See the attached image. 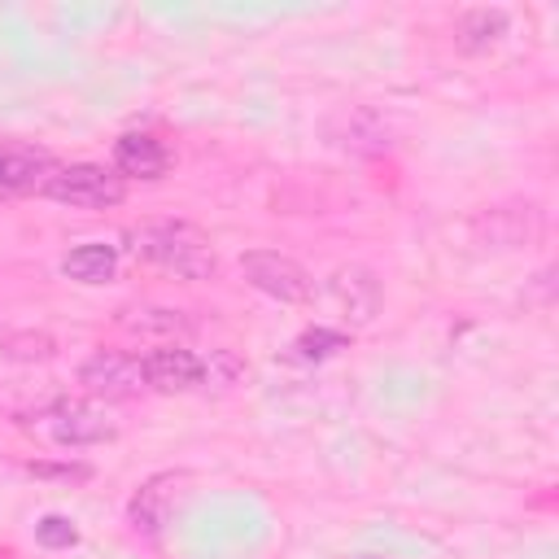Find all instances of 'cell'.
I'll return each instance as SVG.
<instances>
[{
    "mask_svg": "<svg viewBox=\"0 0 559 559\" xmlns=\"http://www.w3.org/2000/svg\"><path fill=\"white\" fill-rule=\"evenodd\" d=\"M131 249L135 258L179 275V280H210L218 266V253L210 245V236L197 223L183 218H157V223H140L131 231Z\"/></svg>",
    "mask_w": 559,
    "mask_h": 559,
    "instance_id": "6da1fadb",
    "label": "cell"
},
{
    "mask_svg": "<svg viewBox=\"0 0 559 559\" xmlns=\"http://www.w3.org/2000/svg\"><path fill=\"white\" fill-rule=\"evenodd\" d=\"M44 192L61 205H74V210H105V205H118L127 197V183L105 166L74 162V166H57L48 175Z\"/></svg>",
    "mask_w": 559,
    "mask_h": 559,
    "instance_id": "7a4b0ae2",
    "label": "cell"
},
{
    "mask_svg": "<svg viewBox=\"0 0 559 559\" xmlns=\"http://www.w3.org/2000/svg\"><path fill=\"white\" fill-rule=\"evenodd\" d=\"M240 271L253 288H262L275 301H288V306L310 301V293H314V280L306 275V266L284 258V253H271V249H249L240 258Z\"/></svg>",
    "mask_w": 559,
    "mask_h": 559,
    "instance_id": "3957f363",
    "label": "cell"
},
{
    "mask_svg": "<svg viewBox=\"0 0 559 559\" xmlns=\"http://www.w3.org/2000/svg\"><path fill=\"white\" fill-rule=\"evenodd\" d=\"M79 384L87 393H96V397L122 402V397H135L144 389V371H140V358H131L122 349H96L79 367Z\"/></svg>",
    "mask_w": 559,
    "mask_h": 559,
    "instance_id": "277c9868",
    "label": "cell"
},
{
    "mask_svg": "<svg viewBox=\"0 0 559 559\" xmlns=\"http://www.w3.org/2000/svg\"><path fill=\"white\" fill-rule=\"evenodd\" d=\"M44 432L57 445H96V441H109L114 437V424L96 406L66 397V402H57V406L44 411Z\"/></svg>",
    "mask_w": 559,
    "mask_h": 559,
    "instance_id": "5b68a950",
    "label": "cell"
},
{
    "mask_svg": "<svg viewBox=\"0 0 559 559\" xmlns=\"http://www.w3.org/2000/svg\"><path fill=\"white\" fill-rule=\"evenodd\" d=\"M328 297L336 301V310H341L345 323H354V328L371 323V319L380 314V301H384L380 280H376L367 266H341V271H332Z\"/></svg>",
    "mask_w": 559,
    "mask_h": 559,
    "instance_id": "8992f818",
    "label": "cell"
},
{
    "mask_svg": "<svg viewBox=\"0 0 559 559\" xmlns=\"http://www.w3.org/2000/svg\"><path fill=\"white\" fill-rule=\"evenodd\" d=\"M140 371H144V384L157 389V393H183V389H197L205 380V362L192 349H179V345L148 349L140 358Z\"/></svg>",
    "mask_w": 559,
    "mask_h": 559,
    "instance_id": "52a82bcc",
    "label": "cell"
},
{
    "mask_svg": "<svg viewBox=\"0 0 559 559\" xmlns=\"http://www.w3.org/2000/svg\"><path fill=\"white\" fill-rule=\"evenodd\" d=\"M52 170H57V162H52L48 148L17 144V140H0V192H31V188H44Z\"/></svg>",
    "mask_w": 559,
    "mask_h": 559,
    "instance_id": "ba28073f",
    "label": "cell"
},
{
    "mask_svg": "<svg viewBox=\"0 0 559 559\" xmlns=\"http://www.w3.org/2000/svg\"><path fill=\"white\" fill-rule=\"evenodd\" d=\"M170 166V153L157 135L148 131H127L114 140V175L127 183V179H162Z\"/></svg>",
    "mask_w": 559,
    "mask_h": 559,
    "instance_id": "9c48e42d",
    "label": "cell"
},
{
    "mask_svg": "<svg viewBox=\"0 0 559 559\" xmlns=\"http://www.w3.org/2000/svg\"><path fill=\"white\" fill-rule=\"evenodd\" d=\"M476 231H485V240L498 249H515L537 231V210L533 205H493L476 218Z\"/></svg>",
    "mask_w": 559,
    "mask_h": 559,
    "instance_id": "30bf717a",
    "label": "cell"
},
{
    "mask_svg": "<svg viewBox=\"0 0 559 559\" xmlns=\"http://www.w3.org/2000/svg\"><path fill=\"white\" fill-rule=\"evenodd\" d=\"M170 507H175V476L170 472H162V476H153V480H144L140 485V493L131 498V524L135 528H144V533H157L162 524H166V515H170Z\"/></svg>",
    "mask_w": 559,
    "mask_h": 559,
    "instance_id": "8fae6325",
    "label": "cell"
},
{
    "mask_svg": "<svg viewBox=\"0 0 559 559\" xmlns=\"http://www.w3.org/2000/svg\"><path fill=\"white\" fill-rule=\"evenodd\" d=\"M502 35H507V13H502V9H467V13H459V22H454V44H459L463 52H485V48H493Z\"/></svg>",
    "mask_w": 559,
    "mask_h": 559,
    "instance_id": "7c38bea8",
    "label": "cell"
},
{
    "mask_svg": "<svg viewBox=\"0 0 559 559\" xmlns=\"http://www.w3.org/2000/svg\"><path fill=\"white\" fill-rule=\"evenodd\" d=\"M61 271L79 284H105L118 271V253H114V245H79L61 258Z\"/></svg>",
    "mask_w": 559,
    "mask_h": 559,
    "instance_id": "4fadbf2b",
    "label": "cell"
},
{
    "mask_svg": "<svg viewBox=\"0 0 559 559\" xmlns=\"http://www.w3.org/2000/svg\"><path fill=\"white\" fill-rule=\"evenodd\" d=\"M122 328H131V332H183L188 319H179V310L148 306V310H127L122 314Z\"/></svg>",
    "mask_w": 559,
    "mask_h": 559,
    "instance_id": "5bb4252c",
    "label": "cell"
},
{
    "mask_svg": "<svg viewBox=\"0 0 559 559\" xmlns=\"http://www.w3.org/2000/svg\"><path fill=\"white\" fill-rule=\"evenodd\" d=\"M293 349H297V358H328V354L345 349V332H336V328H310V332L297 336Z\"/></svg>",
    "mask_w": 559,
    "mask_h": 559,
    "instance_id": "9a60e30c",
    "label": "cell"
},
{
    "mask_svg": "<svg viewBox=\"0 0 559 559\" xmlns=\"http://www.w3.org/2000/svg\"><path fill=\"white\" fill-rule=\"evenodd\" d=\"M9 358H17V362H31V358H48L52 354V336H44V332H17V336H9Z\"/></svg>",
    "mask_w": 559,
    "mask_h": 559,
    "instance_id": "2e32d148",
    "label": "cell"
},
{
    "mask_svg": "<svg viewBox=\"0 0 559 559\" xmlns=\"http://www.w3.org/2000/svg\"><path fill=\"white\" fill-rule=\"evenodd\" d=\"M35 537H39L44 546H52V550H57V546H74V542H79L74 524H70V520H61V515H44V520H39V528H35Z\"/></svg>",
    "mask_w": 559,
    "mask_h": 559,
    "instance_id": "e0dca14e",
    "label": "cell"
},
{
    "mask_svg": "<svg viewBox=\"0 0 559 559\" xmlns=\"http://www.w3.org/2000/svg\"><path fill=\"white\" fill-rule=\"evenodd\" d=\"M35 472H39V476H70V480H83V476H87V467H44V463H39Z\"/></svg>",
    "mask_w": 559,
    "mask_h": 559,
    "instance_id": "ac0fdd59",
    "label": "cell"
}]
</instances>
